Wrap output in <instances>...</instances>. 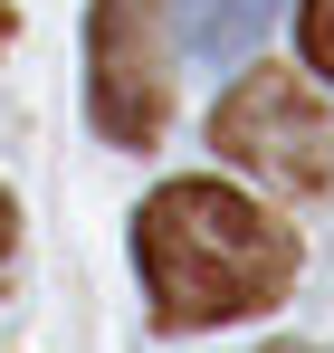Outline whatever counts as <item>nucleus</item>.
<instances>
[{"label": "nucleus", "instance_id": "f257e3e1", "mask_svg": "<svg viewBox=\"0 0 334 353\" xmlns=\"http://www.w3.org/2000/svg\"><path fill=\"white\" fill-rule=\"evenodd\" d=\"M134 268L153 296L163 334H210V325H248L296 287V230L277 210H258L229 181H163L134 210Z\"/></svg>", "mask_w": 334, "mask_h": 353}, {"label": "nucleus", "instance_id": "f03ea898", "mask_svg": "<svg viewBox=\"0 0 334 353\" xmlns=\"http://www.w3.org/2000/svg\"><path fill=\"white\" fill-rule=\"evenodd\" d=\"M172 10L163 0H96L86 10V115L115 153L163 143L172 124Z\"/></svg>", "mask_w": 334, "mask_h": 353}, {"label": "nucleus", "instance_id": "7ed1b4c3", "mask_svg": "<svg viewBox=\"0 0 334 353\" xmlns=\"http://www.w3.org/2000/svg\"><path fill=\"white\" fill-rule=\"evenodd\" d=\"M210 143H220V163L277 181V191H325L334 181V124L306 96L296 67H248L210 105Z\"/></svg>", "mask_w": 334, "mask_h": 353}, {"label": "nucleus", "instance_id": "20e7f679", "mask_svg": "<svg viewBox=\"0 0 334 353\" xmlns=\"http://www.w3.org/2000/svg\"><path fill=\"white\" fill-rule=\"evenodd\" d=\"M163 10L181 19V48L191 58H248L258 29L277 19V0H163Z\"/></svg>", "mask_w": 334, "mask_h": 353}, {"label": "nucleus", "instance_id": "39448f33", "mask_svg": "<svg viewBox=\"0 0 334 353\" xmlns=\"http://www.w3.org/2000/svg\"><path fill=\"white\" fill-rule=\"evenodd\" d=\"M296 48L315 77H334V0H296Z\"/></svg>", "mask_w": 334, "mask_h": 353}, {"label": "nucleus", "instance_id": "423d86ee", "mask_svg": "<svg viewBox=\"0 0 334 353\" xmlns=\"http://www.w3.org/2000/svg\"><path fill=\"white\" fill-rule=\"evenodd\" d=\"M10 239H19V210H10V191H0V258H10Z\"/></svg>", "mask_w": 334, "mask_h": 353}, {"label": "nucleus", "instance_id": "0eeeda50", "mask_svg": "<svg viewBox=\"0 0 334 353\" xmlns=\"http://www.w3.org/2000/svg\"><path fill=\"white\" fill-rule=\"evenodd\" d=\"M0 48H10V0H0Z\"/></svg>", "mask_w": 334, "mask_h": 353}, {"label": "nucleus", "instance_id": "6e6552de", "mask_svg": "<svg viewBox=\"0 0 334 353\" xmlns=\"http://www.w3.org/2000/svg\"><path fill=\"white\" fill-rule=\"evenodd\" d=\"M268 353H306V344H268Z\"/></svg>", "mask_w": 334, "mask_h": 353}]
</instances>
